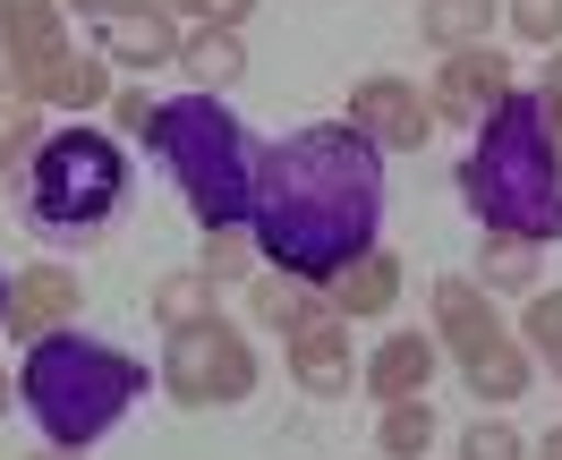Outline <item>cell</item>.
Segmentation results:
<instances>
[{"label": "cell", "instance_id": "1", "mask_svg": "<svg viewBox=\"0 0 562 460\" xmlns=\"http://www.w3.org/2000/svg\"><path fill=\"white\" fill-rule=\"evenodd\" d=\"M375 222H384V145L350 128V120H324L299 137H273L256 154V248L273 273L290 282H333L350 273L358 256L375 248Z\"/></svg>", "mask_w": 562, "mask_h": 460}, {"label": "cell", "instance_id": "2", "mask_svg": "<svg viewBox=\"0 0 562 460\" xmlns=\"http://www.w3.org/2000/svg\"><path fill=\"white\" fill-rule=\"evenodd\" d=\"M469 213L503 239H562V145L546 128V94H503L460 162Z\"/></svg>", "mask_w": 562, "mask_h": 460}, {"label": "cell", "instance_id": "3", "mask_svg": "<svg viewBox=\"0 0 562 460\" xmlns=\"http://www.w3.org/2000/svg\"><path fill=\"white\" fill-rule=\"evenodd\" d=\"M18 392H26L35 426L60 452H86L94 435H111L128 418V401L145 392V367L111 341H86V333H35L26 367H18Z\"/></svg>", "mask_w": 562, "mask_h": 460}, {"label": "cell", "instance_id": "4", "mask_svg": "<svg viewBox=\"0 0 562 460\" xmlns=\"http://www.w3.org/2000/svg\"><path fill=\"white\" fill-rule=\"evenodd\" d=\"M145 145L171 162L179 197L205 231H247V213H256V137L239 128V111H222L213 94H171L145 120Z\"/></svg>", "mask_w": 562, "mask_h": 460}, {"label": "cell", "instance_id": "5", "mask_svg": "<svg viewBox=\"0 0 562 460\" xmlns=\"http://www.w3.org/2000/svg\"><path fill=\"white\" fill-rule=\"evenodd\" d=\"M120 197H128V162H120V145H111L103 128H60V137H43L35 179H26L35 231L86 239V231H103L111 213H120Z\"/></svg>", "mask_w": 562, "mask_h": 460}, {"label": "cell", "instance_id": "6", "mask_svg": "<svg viewBox=\"0 0 562 460\" xmlns=\"http://www.w3.org/2000/svg\"><path fill=\"white\" fill-rule=\"evenodd\" d=\"M179 401H205V392H222V401H239L247 392V350L239 341H231V333H222V324H188V333H179Z\"/></svg>", "mask_w": 562, "mask_h": 460}, {"label": "cell", "instance_id": "7", "mask_svg": "<svg viewBox=\"0 0 562 460\" xmlns=\"http://www.w3.org/2000/svg\"><path fill=\"white\" fill-rule=\"evenodd\" d=\"M350 128H367L375 145H426V111L401 77H367L358 103H350Z\"/></svg>", "mask_w": 562, "mask_h": 460}, {"label": "cell", "instance_id": "8", "mask_svg": "<svg viewBox=\"0 0 562 460\" xmlns=\"http://www.w3.org/2000/svg\"><path fill=\"white\" fill-rule=\"evenodd\" d=\"M179 60L196 69V86H231V77L247 69V52L231 26H196V35H179Z\"/></svg>", "mask_w": 562, "mask_h": 460}, {"label": "cell", "instance_id": "9", "mask_svg": "<svg viewBox=\"0 0 562 460\" xmlns=\"http://www.w3.org/2000/svg\"><path fill=\"white\" fill-rule=\"evenodd\" d=\"M503 103V60H452V77H443V111H460V120H477V111Z\"/></svg>", "mask_w": 562, "mask_h": 460}, {"label": "cell", "instance_id": "10", "mask_svg": "<svg viewBox=\"0 0 562 460\" xmlns=\"http://www.w3.org/2000/svg\"><path fill=\"white\" fill-rule=\"evenodd\" d=\"M520 384H528V367L503 350V341H477V350H469V392H477V401H512Z\"/></svg>", "mask_w": 562, "mask_h": 460}, {"label": "cell", "instance_id": "11", "mask_svg": "<svg viewBox=\"0 0 562 460\" xmlns=\"http://www.w3.org/2000/svg\"><path fill=\"white\" fill-rule=\"evenodd\" d=\"M486 26H494V0H426V35L452 43V52H460V43H477Z\"/></svg>", "mask_w": 562, "mask_h": 460}, {"label": "cell", "instance_id": "12", "mask_svg": "<svg viewBox=\"0 0 562 460\" xmlns=\"http://www.w3.org/2000/svg\"><path fill=\"white\" fill-rule=\"evenodd\" d=\"M435 375V341H392L384 358H375V384L384 392H409V384H426Z\"/></svg>", "mask_w": 562, "mask_h": 460}, {"label": "cell", "instance_id": "13", "mask_svg": "<svg viewBox=\"0 0 562 460\" xmlns=\"http://www.w3.org/2000/svg\"><path fill=\"white\" fill-rule=\"evenodd\" d=\"M111 43H120L128 60H145V69H154V60H171V52H179V35L162 26V18H154V9H145V18H120V35H111Z\"/></svg>", "mask_w": 562, "mask_h": 460}, {"label": "cell", "instance_id": "14", "mask_svg": "<svg viewBox=\"0 0 562 460\" xmlns=\"http://www.w3.org/2000/svg\"><path fill=\"white\" fill-rule=\"evenodd\" d=\"M426 444H435V418H426V401H418V409L401 401V409L384 418V452H392V460H418Z\"/></svg>", "mask_w": 562, "mask_h": 460}, {"label": "cell", "instance_id": "15", "mask_svg": "<svg viewBox=\"0 0 562 460\" xmlns=\"http://www.w3.org/2000/svg\"><path fill=\"white\" fill-rule=\"evenodd\" d=\"M154 316L171 324V333H188V324L205 316V282H196V273H179V282H162V299H154Z\"/></svg>", "mask_w": 562, "mask_h": 460}, {"label": "cell", "instance_id": "16", "mask_svg": "<svg viewBox=\"0 0 562 460\" xmlns=\"http://www.w3.org/2000/svg\"><path fill=\"white\" fill-rule=\"evenodd\" d=\"M486 282H503V290H528V282H537V256H528V239L486 248Z\"/></svg>", "mask_w": 562, "mask_h": 460}, {"label": "cell", "instance_id": "17", "mask_svg": "<svg viewBox=\"0 0 562 460\" xmlns=\"http://www.w3.org/2000/svg\"><path fill=\"white\" fill-rule=\"evenodd\" d=\"M512 26L528 43H562V0H512Z\"/></svg>", "mask_w": 562, "mask_h": 460}, {"label": "cell", "instance_id": "18", "mask_svg": "<svg viewBox=\"0 0 562 460\" xmlns=\"http://www.w3.org/2000/svg\"><path fill=\"white\" fill-rule=\"evenodd\" d=\"M299 384H307V392H341V384H350L341 350H333V341H307V367H299Z\"/></svg>", "mask_w": 562, "mask_h": 460}, {"label": "cell", "instance_id": "19", "mask_svg": "<svg viewBox=\"0 0 562 460\" xmlns=\"http://www.w3.org/2000/svg\"><path fill=\"white\" fill-rule=\"evenodd\" d=\"M460 460H520V435L494 426V418H477V426H469V444H460Z\"/></svg>", "mask_w": 562, "mask_h": 460}, {"label": "cell", "instance_id": "20", "mask_svg": "<svg viewBox=\"0 0 562 460\" xmlns=\"http://www.w3.org/2000/svg\"><path fill=\"white\" fill-rule=\"evenodd\" d=\"M60 290H69V282H60V273H35V282H26V290H18V299H9V316H18V324L52 316V307H60Z\"/></svg>", "mask_w": 562, "mask_h": 460}, {"label": "cell", "instance_id": "21", "mask_svg": "<svg viewBox=\"0 0 562 460\" xmlns=\"http://www.w3.org/2000/svg\"><path fill=\"white\" fill-rule=\"evenodd\" d=\"M384 299H392V273H384V265H367V256H358V299H350V307H358V316H375Z\"/></svg>", "mask_w": 562, "mask_h": 460}, {"label": "cell", "instance_id": "22", "mask_svg": "<svg viewBox=\"0 0 562 460\" xmlns=\"http://www.w3.org/2000/svg\"><path fill=\"white\" fill-rule=\"evenodd\" d=\"M528 333H537V341H562V299H546V307L528 316Z\"/></svg>", "mask_w": 562, "mask_h": 460}, {"label": "cell", "instance_id": "23", "mask_svg": "<svg viewBox=\"0 0 562 460\" xmlns=\"http://www.w3.org/2000/svg\"><path fill=\"white\" fill-rule=\"evenodd\" d=\"M205 9H213V26H222V18H239L247 0H205Z\"/></svg>", "mask_w": 562, "mask_h": 460}, {"label": "cell", "instance_id": "24", "mask_svg": "<svg viewBox=\"0 0 562 460\" xmlns=\"http://www.w3.org/2000/svg\"><path fill=\"white\" fill-rule=\"evenodd\" d=\"M0 316H9V273H0Z\"/></svg>", "mask_w": 562, "mask_h": 460}, {"label": "cell", "instance_id": "25", "mask_svg": "<svg viewBox=\"0 0 562 460\" xmlns=\"http://www.w3.org/2000/svg\"><path fill=\"white\" fill-rule=\"evenodd\" d=\"M546 460H562V435H554V444H546Z\"/></svg>", "mask_w": 562, "mask_h": 460}, {"label": "cell", "instance_id": "26", "mask_svg": "<svg viewBox=\"0 0 562 460\" xmlns=\"http://www.w3.org/2000/svg\"><path fill=\"white\" fill-rule=\"evenodd\" d=\"M554 367H562V358H554Z\"/></svg>", "mask_w": 562, "mask_h": 460}, {"label": "cell", "instance_id": "27", "mask_svg": "<svg viewBox=\"0 0 562 460\" xmlns=\"http://www.w3.org/2000/svg\"><path fill=\"white\" fill-rule=\"evenodd\" d=\"M69 460H77V452H69Z\"/></svg>", "mask_w": 562, "mask_h": 460}]
</instances>
